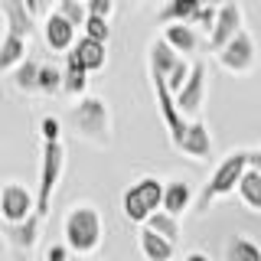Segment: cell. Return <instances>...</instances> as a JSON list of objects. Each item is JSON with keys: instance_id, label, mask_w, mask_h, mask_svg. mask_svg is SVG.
I'll list each match as a JSON object with an SVG mask.
<instances>
[{"instance_id": "cell-1", "label": "cell", "mask_w": 261, "mask_h": 261, "mask_svg": "<svg viewBox=\"0 0 261 261\" xmlns=\"http://www.w3.org/2000/svg\"><path fill=\"white\" fill-rule=\"evenodd\" d=\"M62 242L72 248V255H95L105 242V222L95 202H75L62 219Z\"/></svg>"}, {"instance_id": "cell-18", "label": "cell", "mask_w": 261, "mask_h": 261, "mask_svg": "<svg viewBox=\"0 0 261 261\" xmlns=\"http://www.w3.org/2000/svg\"><path fill=\"white\" fill-rule=\"evenodd\" d=\"M163 43H170L176 49L179 56H183V59H190V56L196 53V49H199V30H193L190 23H173V27H163Z\"/></svg>"}, {"instance_id": "cell-11", "label": "cell", "mask_w": 261, "mask_h": 261, "mask_svg": "<svg viewBox=\"0 0 261 261\" xmlns=\"http://www.w3.org/2000/svg\"><path fill=\"white\" fill-rule=\"evenodd\" d=\"M43 39H46V46L53 49V53H62V56H69L72 49L79 46V30L72 27L65 16L53 7V13L43 20Z\"/></svg>"}, {"instance_id": "cell-15", "label": "cell", "mask_w": 261, "mask_h": 261, "mask_svg": "<svg viewBox=\"0 0 261 261\" xmlns=\"http://www.w3.org/2000/svg\"><path fill=\"white\" fill-rule=\"evenodd\" d=\"M62 72H65L62 95H69V98H75V101H82V98L88 95V75H92V72H88L85 65H82V59H79V53H75V49H72V53L65 56Z\"/></svg>"}, {"instance_id": "cell-16", "label": "cell", "mask_w": 261, "mask_h": 261, "mask_svg": "<svg viewBox=\"0 0 261 261\" xmlns=\"http://www.w3.org/2000/svg\"><path fill=\"white\" fill-rule=\"evenodd\" d=\"M193 202H196V196L186 179H167V186H163V212L179 219L186 209H193Z\"/></svg>"}, {"instance_id": "cell-24", "label": "cell", "mask_w": 261, "mask_h": 261, "mask_svg": "<svg viewBox=\"0 0 261 261\" xmlns=\"http://www.w3.org/2000/svg\"><path fill=\"white\" fill-rule=\"evenodd\" d=\"M225 261H261V245L248 235H232L225 245Z\"/></svg>"}, {"instance_id": "cell-4", "label": "cell", "mask_w": 261, "mask_h": 261, "mask_svg": "<svg viewBox=\"0 0 261 261\" xmlns=\"http://www.w3.org/2000/svg\"><path fill=\"white\" fill-rule=\"evenodd\" d=\"M163 186H167V179L160 176H137L121 193V216L144 228L163 209Z\"/></svg>"}, {"instance_id": "cell-34", "label": "cell", "mask_w": 261, "mask_h": 261, "mask_svg": "<svg viewBox=\"0 0 261 261\" xmlns=\"http://www.w3.org/2000/svg\"><path fill=\"white\" fill-rule=\"evenodd\" d=\"M248 167L255 170V173H261V147H255V150H248Z\"/></svg>"}, {"instance_id": "cell-17", "label": "cell", "mask_w": 261, "mask_h": 261, "mask_svg": "<svg viewBox=\"0 0 261 261\" xmlns=\"http://www.w3.org/2000/svg\"><path fill=\"white\" fill-rule=\"evenodd\" d=\"M137 248H141L144 261H173L176 258V245L167 242L157 232H150V228H141V232H137Z\"/></svg>"}, {"instance_id": "cell-10", "label": "cell", "mask_w": 261, "mask_h": 261, "mask_svg": "<svg viewBox=\"0 0 261 261\" xmlns=\"http://www.w3.org/2000/svg\"><path fill=\"white\" fill-rule=\"evenodd\" d=\"M176 105L186 121H199V111L206 105V62H193V75L183 85V92L176 95Z\"/></svg>"}, {"instance_id": "cell-28", "label": "cell", "mask_w": 261, "mask_h": 261, "mask_svg": "<svg viewBox=\"0 0 261 261\" xmlns=\"http://www.w3.org/2000/svg\"><path fill=\"white\" fill-rule=\"evenodd\" d=\"M56 10H59L75 30L79 27L85 30V23H88V4H82V0H59V4H56Z\"/></svg>"}, {"instance_id": "cell-29", "label": "cell", "mask_w": 261, "mask_h": 261, "mask_svg": "<svg viewBox=\"0 0 261 261\" xmlns=\"http://www.w3.org/2000/svg\"><path fill=\"white\" fill-rule=\"evenodd\" d=\"M219 7H222V4H202L199 13H196V20L190 23V27H193V30H202V33H206V39H209L212 30H216V20H219Z\"/></svg>"}, {"instance_id": "cell-32", "label": "cell", "mask_w": 261, "mask_h": 261, "mask_svg": "<svg viewBox=\"0 0 261 261\" xmlns=\"http://www.w3.org/2000/svg\"><path fill=\"white\" fill-rule=\"evenodd\" d=\"M88 4V16H98V20H108L114 16V0H85Z\"/></svg>"}, {"instance_id": "cell-30", "label": "cell", "mask_w": 261, "mask_h": 261, "mask_svg": "<svg viewBox=\"0 0 261 261\" xmlns=\"http://www.w3.org/2000/svg\"><path fill=\"white\" fill-rule=\"evenodd\" d=\"M39 137H43V144H62V121L56 114H43L39 118Z\"/></svg>"}, {"instance_id": "cell-26", "label": "cell", "mask_w": 261, "mask_h": 261, "mask_svg": "<svg viewBox=\"0 0 261 261\" xmlns=\"http://www.w3.org/2000/svg\"><path fill=\"white\" fill-rule=\"evenodd\" d=\"M62 85H65V72L59 69V65H53V62L39 65V95H46V98L59 95Z\"/></svg>"}, {"instance_id": "cell-12", "label": "cell", "mask_w": 261, "mask_h": 261, "mask_svg": "<svg viewBox=\"0 0 261 261\" xmlns=\"http://www.w3.org/2000/svg\"><path fill=\"white\" fill-rule=\"evenodd\" d=\"M179 153L183 157H190L196 163H206L212 160V130L206 121H190V130H186V137H183V144H179Z\"/></svg>"}, {"instance_id": "cell-23", "label": "cell", "mask_w": 261, "mask_h": 261, "mask_svg": "<svg viewBox=\"0 0 261 261\" xmlns=\"http://www.w3.org/2000/svg\"><path fill=\"white\" fill-rule=\"evenodd\" d=\"M39 65L43 62H36V59H27L20 65V69L10 75V82H13V88L20 95H39Z\"/></svg>"}, {"instance_id": "cell-3", "label": "cell", "mask_w": 261, "mask_h": 261, "mask_svg": "<svg viewBox=\"0 0 261 261\" xmlns=\"http://www.w3.org/2000/svg\"><path fill=\"white\" fill-rule=\"evenodd\" d=\"M248 173V150H232L219 160V167L212 170L209 183L202 186V193L196 196V212H209L212 202L225 199V196L239 193L242 176Z\"/></svg>"}, {"instance_id": "cell-33", "label": "cell", "mask_w": 261, "mask_h": 261, "mask_svg": "<svg viewBox=\"0 0 261 261\" xmlns=\"http://www.w3.org/2000/svg\"><path fill=\"white\" fill-rule=\"evenodd\" d=\"M43 261H72V248L65 242H53L43 251Z\"/></svg>"}, {"instance_id": "cell-27", "label": "cell", "mask_w": 261, "mask_h": 261, "mask_svg": "<svg viewBox=\"0 0 261 261\" xmlns=\"http://www.w3.org/2000/svg\"><path fill=\"white\" fill-rule=\"evenodd\" d=\"M144 228H150V232H157V235H163V239H167V242H179V219L176 216H170V212H157V216H153L150 219V222H147Z\"/></svg>"}, {"instance_id": "cell-14", "label": "cell", "mask_w": 261, "mask_h": 261, "mask_svg": "<svg viewBox=\"0 0 261 261\" xmlns=\"http://www.w3.org/2000/svg\"><path fill=\"white\" fill-rule=\"evenodd\" d=\"M179 59H183V56H179L170 43H163V36H157L150 46H147V72H150V75L170 79V72L176 69Z\"/></svg>"}, {"instance_id": "cell-20", "label": "cell", "mask_w": 261, "mask_h": 261, "mask_svg": "<svg viewBox=\"0 0 261 261\" xmlns=\"http://www.w3.org/2000/svg\"><path fill=\"white\" fill-rule=\"evenodd\" d=\"M27 46H30L27 39L10 36V33H4V36H0V72H4V75H13V72L30 59V56H27Z\"/></svg>"}, {"instance_id": "cell-19", "label": "cell", "mask_w": 261, "mask_h": 261, "mask_svg": "<svg viewBox=\"0 0 261 261\" xmlns=\"http://www.w3.org/2000/svg\"><path fill=\"white\" fill-rule=\"evenodd\" d=\"M4 235H7V242H10L16 251H33V248H36V242H39V235H43V219L33 216L30 222L4 225Z\"/></svg>"}, {"instance_id": "cell-9", "label": "cell", "mask_w": 261, "mask_h": 261, "mask_svg": "<svg viewBox=\"0 0 261 261\" xmlns=\"http://www.w3.org/2000/svg\"><path fill=\"white\" fill-rule=\"evenodd\" d=\"M242 30H245V7L242 4H222L219 7L216 30H212V36L206 39V46L212 49V53H222Z\"/></svg>"}, {"instance_id": "cell-35", "label": "cell", "mask_w": 261, "mask_h": 261, "mask_svg": "<svg viewBox=\"0 0 261 261\" xmlns=\"http://www.w3.org/2000/svg\"><path fill=\"white\" fill-rule=\"evenodd\" d=\"M183 261H212V258L206 255V251H199V248H193V251H186V255H183Z\"/></svg>"}, {"instance_id": "cell-2", "label": "cell", "mask_w": 261, "mask_h": 261, "mask_svg": "<svg viewBox=\"0 0 261 261\" xmlns=\"http://www.w3.org/2000/svg\"><path fill=\"white\" fill-rule=\"evenodd\" d=\"M72 134L92 147H111V108L101 95H85L69 108Z\"/></svg>"}, {"instance_id": "cell-21", "label": "cell", "mask_w": 261, "mask_h": 261, "mask_svg": "<svg viewBox=\"0 0 261 261\" xmlns=\"http://www.w3.org/2000/svg\"><path fill=\"white\" fill-rule=\"evenodd\" d=\"M199 0H167V4L157 10V20L163 27H173V23H193L196 13H199Z\"/></svg>"}, {"instance_id": "cell-6", "label": "cell", "mask_w": 261, "mask_h": 261, "mask_svg": "<svg viewBox=\"0 0 261 261\" xmlns=\"http://www.w3.org/2000/svg\"><path fill=\"white\" fill-rule=\"evenodd\" d=\"M147 75H150V72H147ZM150 88H153V98H157V108H160V121L170 134V144L179 150L186 130H190V121L183 118V111H179V105H176V95L167 88V79L163 75H150Z\"/></svg>"}, {"instance_id": "cell-5", "label": "cell", "mask_w": 261, "mask_h": 261, "mask_svg": "<svg viewBox=\"0 0 261 261\" xmlns=\"http://www.w3.org/2000/svg\"><path fill=\"white\" fill-rule=\"evenodd\" d=\"M65 170V147L43 144V163H39V186H36V216L46 219L53 209V196L59 190V179Z\"/></svg>"}, {"instance_id": "cell-31", "label": "cell", "mask_w": 261, "mask_h": 261, "mask_svg": "<svg viewBox=\"0 0 261 261\" xmlns=\"http://www.w3.org/2000/svg\"><path fill=\"white\" fill-rule=\"evenodd\" d=\"M85 33L88 39H95V43H105L108 46V39H111V23L108 20H98V16H88V23H85Z\"/></svg>"}, {"instance_id": "cell-7", "label": "cell", "mask_w": 261, "mask_h": 261, "mask_svg": "<svg viewBox=\"0 0 261 261\" xmlns=\"http://www.w3.org/2000/svg\"><path fill=\"white\" fill-rule=\"evenodd\" d=\"M0 216H4V225L30 222L36 216V193L16 179H7L0 186Z\"/></svg>"}, {"instance_id": "cell-22", "label": "cell", "mask_w": 261, "mask_h": 261, "mask_svg": "<svg viewBox=\"0 0 261 261\" xmlns=\"http://www.w3.org/2000/svg\"><path fill=\"white\" fill-rule=\"evenodd\" d=\"M75 53H79V59H82V65H85L88 72H101L105 65H108V46L95 43V39H88V36L79 39Z\"/></svg>"}, {"instance_id": "cell-25", "label": "cell", "mask_w": 261, "mask_h": 261, "mask_svg": "<svg viewBox=\"0 0 261 261\" xmlns=\"http://www.w3.org/2000/svg\"><path fill=\"white\" fill-rule=\"evenodd\" d=\"M239 199L248 212H261V173H255L251 167L239 183Z\"/></svg>"}, {"instance_id": "cell-8", "label": "cell", "mask_w": 261, "mask_h": 261, "mask_svg": "<svg viewBox=\"0 0 261 261\" xmlns=\"http://www.w3.org/2000/svg\"><path fill=\"white\" fill-rule=\"evenodd\" d=\"M216 62L222 65L228 75H248L258 65V43L248 30H242L239 36L228 43L222 53H216Z\"/></svg>"}, {"instance_id": "cell-13", "label": "cell", "mask_w": 261, "mask_h": 261, "mask_svg": "<svg viewBox=\"0 0 261 261\" xmlns=\"http://www.w3.org/2000/svg\"><path fill=\"white\" fill-rule=\"evenodd\" d=\"M0 13H4V23L10 36H20V39H33V27H36V20L27 13V7H23V0H0Z\"/></svg>"}]
</instances>
